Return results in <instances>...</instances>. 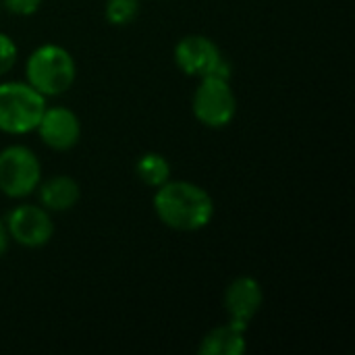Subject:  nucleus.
<instances>
[{"mask_svg":"<svg viewBox=\"0 0 355 355\" xmlns=\"http://www.w3.org/2000/svg\"><path fill=\"white\" fill-rule=\"evenodd\" d=\"M264 304L262 285L254 277H237L225 291V310L231 322L250 327Z\"/></svg>","mask_w":355,"mask_h":355,"instance_id":"9","label":"nucleus"},{"mask_svg":"<svg viewBox=\"0 0 355 355\" xmlns=\"http://www.w3.org/2000/svg\"><path fill=\"white\" fill-rule=\"evenodd\" d=\"M4 8L12 15H19V17H29L33 12L40 10L42 6V0H2Z\"/></svg>","mask_w":355,"mask_h":355,"instance_id":"15","label":"nucleus"},{"mask_svg":"<svg viewBox=\"0 0 355 355\" xmlns=\"http://www.w3.org/2000/svg\"><path fill=\"white\" fill-rule=\"evenodd\" d=\"M104 15L112 25H129L139 15V0H108Z\"/></svg>","mask_w":355,"mask_h":355,"instance_id":"13","label":"nucleus"},{"mask_svg":"<svg viewBox=\"0 0 355 355\" xmlns=\"http://www.w3.org/2000/svg\"><path fill=\"white\" fill-rule=\"evenodd\" d=\"M46 110V98L27 81L0 83V131L23 135L35 131Z\"/></svg>","mask_w":355,"mask_h":355,"instance_id":"3","label":"nucleus"},{"mask_svg":"<svg viewBox=\"0 0 355 355\" xmlns=\"http://www.w3.org/2000/svg\"><path fill=\"white\" fill-rule=\"evenodd\" d=\"M8 243H10V235H8L6 223L0 218V258L6 254V250H8Z\"/></svg>","mask_w":355,"mask_h":355,"instance_id":"16","label":"nucleus"},{"mask_svg":"<svg viewBox=\"0 0 355 355\" xmlns=\"http://www.w3.org/2000/svg\"><path fill=\"white\" fill-rule=\"evenodd\" d=\"M191 108L202 125L212 129L227 127L237 114V98L229 79L214 75L202 77L200 85L196 87Z\"/></svg>","mask_w":355,"mask_h":355,"instance_id":"4","label":"nucleus"},{"mask_svg":"<svg viewBox=\"0 0 355 355\" xmlns=\"http://www.w3.org/2000/svg\"><path fill=\"white\" fill-rule=\"evenodd\" d=\"M35 131L50 150L64 152L77 146L81 137V123L79 116L64 106H46Z\"/></svg>","mask_w":355,"mask_h":355,"instance_id":"8","label":"nucleus"},{"mask_svg":"<svg viewBox=\"0 0 355 355\" xmlns=\"http://www.w3.org/2000/svg\"><path fill=\"white\" fill-rule=\"evenodd\" d=\"M175 62L189 77H231V64L220 54V48L206 35H185L175 46Z\"/></svg>","mask_w":355,"mask_h":355,"instance_id":"6","label":"nucleus"},{"mask_svg":"<svg viewBox=\"0 0 355 355\" xmlns=\"http://www.w3.org/2000/svg\"><path fill=\"white\" fill-rule=\"evenodd\" d=\"M27 83L44 98L62 96L77 77V64L71 52L58 44H42L25 62Z\"/></svg>","mask_w":355,"mask_h":355,"instance_id":"2","label":"nucleus"},{"mask_svg":"<svg viewBox=\"0 0 355 355\" xmlns=\"http://www.w3.org/2000/svg\"><path fill=\"white\" fill-rule=\"evenodd\" d=\"M154 212L160 223L173 231L193 233L210 225L214 216V202L210 193L189 181H166L156 187Z\"/></svg>","mask_w":355,"mask_h":355,"instance_id":"1","label":"nucleus"},{"mask_svg":"<svg viewBox=\"0 0 355 355\" xmlns=\"http://www.w3.org/2000/svg\"><path fill=\"white\" fill-rule=\"evenodd\" d=\"M135 173L148 187H160L171 179V164L162 154L148 152L137 160Z\"/></svg>","mask_w":355,"mask_h":355,"instance_id":"12","label":"nucleus"},{"mask_svg":"<svg viewBox=\"0 0 355 355\" xmlns=\"http://www.w3.org/2000/svg\"><path fill=\"white\" fill-rule=\"evenodd\" d=\"M37 187H40V202L48 212H67L79 202L81 196L79 183L67 175L52 177Z\"/></svg>","mask_w":355,"mask_h":355,"instance_id":"11","label":"nucleus"},{"mask_svg":"<svg viewBox=\"0 0 355 355\" xmlns=\"http://www.w3.org/2000/svg\"><path fill=\"white\" fill-rule=\"evenodd\" d=\"M17 56L19 52H17V44L12 42V37L0 31V75H6L15 67Z\"/></svg>","mask_w":355,"mask_h":355,"instance_id":"14","label":"nucleus"},{"mask_svg":"<svg viewBox=\"0 0 355 355\" xmlns=\"http://www.w3.org/2000/svg\"><path fill=\"white\" fill-rule=\"evenodd\" d=\"M4 223L10 239L23 248H44L54 235V223L44 206L21 204L10 210Z\"/></svg>","mask_w":355,"mask_h":355,"instance_id":"7","label":"nucleus"},{"mask_svg":"<svg viewBox=\"0 0 355 355\" xmlns=\"http://www.w3.org/2000/svg\"><path fill=\"white\" fill-rule=\"evenodd\" d=\"M42 179V164L33 150L15 144L0 152V191L12 200L33 193Z\"/></svg>","mask_w":355,"mask_h":355,"instance_id":"5","label":"nucleus"},{"mask_svg":"<svg viewBox=\"0 0 355 355\" xmlns=\"http://www.w3.org/2000/svg\"><path fill=\"white\" fill-rule=\"evenodd\" d=\"M245 331L248 327L229 320L227 324L216 327L204 335L198 352L200 355H243L248 349Z\"/></svg>","mask_w":355,"mask_h":355,"instance_id":"10","label":"nucleus"}]
</instances>
